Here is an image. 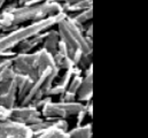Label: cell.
<instances>
[{
    "label": "cell",
    "instance_id": "3",
    "mask_svg": "<svg viewBox=\"0 0 148 138\" xmlns=\"http://www.w3.org/2000/svg\"><path fill=\"white\" fill-rule=\"evenodd\" d=\"M3 12L9 13L13 17L14 26H17L27 21H31V22L41 21L46 17L62 13L63 8H62V3L60 2L46 1L44 3L35 6H17V3H13L6 7Z\"/></svg>",
    "mask_w": 148,
    "mask_h": 138
},
{
    "label": "cell",
    "instance_id": "18",
    "mask_svg": "<svg viewBox=\"0 0 148 138\" xmlns=\"http://www.w3.org/2000/svg\"><path fill=\"white\" fill-rule=\"evenodd\" d=\"M13 65V58H2L0 60V74L8 67H12Z\"/></svg>",
    "mask_w": 148,
    "mask_h": 138
},
{
    "label": "cell",
    "instance_id": "5",
    "mask_svg": "<svg viewBox=\"0 0 148 138\" xmlns=\"http://www.w3.org/2000/svg\"><path fill=\"white\" fill-rule=\"evenodd\" d=\"M15 74L13 67L6 68L0 74V105L8 109H12L18 104Z\"/></svg>",
    "mask_w": 148,
    "mask_h": 138
},
{
    "label": "cell",
    "instance_id": "1",
    "mask_svg": "<svg viewBox=\"0 0 148 138\" xmlns=\"http://www.w3.org/2000/svg\"><path fill=\"white\" fill-rule=\"evenodd\" d=\"M56 26L60 41L64 44L69 58L78 67L83 55L92 54V39L85 37L83 26L76 24L68 14Z\"/></svg>",
    "mask_w": 148,
    "mask_h": 138
},
{
    "label": "cell",
    "instance_id": "12",
    "mask_svg": "<svg viewBox=\"0 0 148 138\" xmlns=\"http://www.w3.org/2000/svg\"><path fill=\"white\" fill-rule=\"evenodd\" d=\"M15 84H16V89H17V101L21 103L25 98V96L29 93V91L34 84V81L25 75L16 72L15 74Z\"/></svg>",
    "mask_w": 148,
    "mask_h": 138
},
{
    "label": "cell",
    "instance_id": "2",
    "mask_svg": "<svg viewBox=\"0 0 148 138\" xmlns=\"http://www.w3.org/2000/svg\"><path fill=\"white\" fill-rule=\"evenodd\" d=\"M67 14L66 13H59L56 15L46 17L41 21L37 22H31L28 26L21 27V28H15L7 34H3L0 37V55L3 54L5 52L12 51V48L16 47L21 43L30 39L34 36L41 34L51 29L52 27L56 26L59 21H61Z\"/></svg>",
    "mask_w": 148,
    "mask_h": 138
},
{
    "label": "cell",
    "instance_id": "11",
    "mask_svg": "<svg viewBox=\"0 0 148 138\" xmlns=\"http://www.w3.org/2000/svg\"><path fill=\"white\" fill-rule=\"evenodd\" d=\"M68 122L66 120H55V122L34 138H68Z\"/></svg>",
    "mask_w": 148,
    "mask_h": 138
},
{
    "label": "cell",
    "instance_id": "21",
    "mask_svg": "<svg viewBox=\"0 0 148 138\" xmlns=\"http://www.w3.org/2000/svg\"><path fill=\"white\" fill-rule=\"evenodd\" d=\"M6 1H7V0H0V10H1L2 8H3V6H5Z\"/></svg>",
    "mask_w": 148,
    "mask_h": 138
},
{
    "label": "cell",
    "instance_id": "22",
    "mask_svg": "<svg viewBox=\"0 0 148 138\" xmlns=\"http://www.w3.org/2000/svg\"><path fill=\"white\" fill-rule=\"evenodd\" d=\"M2 34H0V37H1V36H2Z\"/></svg>",
    "mask_w": 148,
    "mask_h": 138
},
{
    "label": "cell",
    "instance_id": "17",
    "mask_svg": "<svg viewBox=\"0 0 148 138\" xmlns=\"http://www.w3.org/2000/svg\"><path fill=\"white\" fill-rule=\"evenodd\" d=\"M82 81H83L82 75L74 76L71 82H70V84H69V86H68V89H67V92H69L71 95H77V91H78V89H79V86L82 84Z\"/></svg>",
    "mask_w": 148,
    "mask_h": 138
},
{
    "label": "cell",
    "instance_id": "8",
    "mask_svg": "<svg viewBox=\"0 0 148 138\" xmlns=\"http://www.w3.org/2000/svg\"><path fill=\"white\" fill-rule=\"evenodd\" d=\"M0 138H34V134L28 126L9 119L0 121Z\"/></svg>",
    "mask_w": 148,
    "mask_h": 138
},
{
    "label": "cell",
    "instance_id": "20",
    "mask_svg": "<svg viewBox=\"0 0 148 138\" xmlns=\"http://www.w3.org/2000/svg\"><path fill=\"white\" fill-rule=\"evenodd\" d=\"M77 1H79V0H61V3H63V5H71V3L77 2Z\"/></svg>",
    "mask_w": 148,
    "mask_h": 138
},
{
    "label": "cell",
    "instance_id": "14",
    "mask_svg": "<svg viewBox=\"0 0 148 138\" xmlns=\"http://www.w3.org/2000/svg\"><path fill=\"white\" fill-rule=\"evenodd\" d=\"M68 138H92L93 136V129L91 123L82 124L78 127H75L71 130H68Z\"/></svg>",
    "mask_w": 148,
    "mask_h": 138
},
{
    "label": "cell",
    "instance_id": "19",
    "mask_svg": "<svg viewBox=\"0 0 148 138\" xmlns=\"http://www.w3.org/2000/svg\"><path fill=\"white\" fill-rule=\"evenodd\" d=\"M9 119H10V109L0 105V121H5Z\"/></svg>",
    "mask_w": 148,
    "mask_h": 138
},
{
    "label": "cell",
    "instance_id": "10",
    "mask_svg": "<svg viewBox=\"0 0 148 138\" xmlns=\"http://www.w3.org/2000/svg\"><path fill=\"white\" fill-rule=\"evenodd\" d=\"M76 75H82V69L79 68V67L75 66L73 68L67 69L64 71V74L62 75V77L60 78V81L56 84H53V86L51 88V90L47 92L46 96L47 97H53V96H61V95H63L67 91V89H68L73 77L76 76Z\"/></svg>",
    "mask_w": 148,
    "mask_h": 138
},
{
    "label": "cell",
    "instance_id": "6",
    "mask_svg": "<svg viewBox=\"0 0 148 138\" xmlns=\"http://www.w3.org/2000/svg\"><path fill=\"white\" fill-rule=\"evenodd\" d=\"M44 117L40 114V110L34 105H16L10 109V120L20 122L25 126H32L41 121Z\"/></svg>",
    "mask_w": 148,
    "mask_h": 138
},
{
    "label": "cell",
    "instance_id": "15",
    "mask_svg": "<svg viewBox=\"0 0 148 138\" xmlns=\"http://www.w3.org/2000/svg\"><path fill=\"white\" fill-rule=\"evenodd\" d=\"M92 1L93 0H79L75 3L71 5H63L62 3V8H63V13L69 14V13H75V12H82L88 8H92Z\"/></svg>",
    "mask_w": 148,
    "mask_h": 138
},
{
    "label": "cell",
    "instance_id": "16",
    "mask_svg": "<svg viewBox=\"0 0 148 138\" xmlns=\"http://www.w3.org/2000/svg\"><path fill=\"white\" fill-rule=\"evenodd\" d=\"M93 9L92 8H88V9H85V10H82V12H79L78 14H76L74 16H70L71 17V20L74 21L76 24H78V26H83L84 23H86V22H88L90 20H92V17H93Z\"/></svg>",
    "mask_w": 148,
    "mask_h": 138
},
{
    "label": "cell",
    "instance_id": "7",
    "mask_svg": "<svg viewBox=\"0 0 148 138\" xmlns=\"http://www.w3.org/2000/svg\"><path fill=\"white\" fill-rule=\"evenodd\" d=\"M12 67L15 72L25 75L29 78H31L34 82L39 76L34 53H16L13 57Z\"/></svg>",
    "mask_w": 148,
    "mask_h": 138
},
{
    "label": "cell",
    "instance_id": "13",
    "mask_svg": "<svg viewBox=\"0 0 148 138\" xmlns=\"http://www.w3.org/2000/svg\"><path fill=\"white\" fill-rule=\"evenodd\" d=\"M59 43H60V37H59L58 31H55V30L46 31V36H45L44 41H42V47L47 52H49L53 55L58 51Z\"/></svg>",
    "mask_w": 148,
    "mask_h": 138
},
{
    "label": "cell",
    "instance_id": "4",
    "mask_svg": "<svg viewBox=\"0 0 148 138\" xmlns=\"http://www.w3.org/2000/svg\"><path fill=\"white\" fill-rule=\"evenodd\" d=\"M85 109V105L78 101H49L40 108V114L46 120H66L69 116H76L79 112Z\"/></svg>",
    "mask_w": 148,
    "mask_h": 138
},
{
    "label": "cell",
    "instance_id": "9",
    "mask_svg": "<svg viewBox=\"0 0 148 138\" xmlns=\"http://www.w3.org/2000/svg\"><path fill=\"white\" fill-rule=\"evenodd\" d=\"M93 97V70H92V65L86 68L85 76L83 77L82 84L77 91L76 95V101L78 103H90Z\"/></svg>",
    "mask_w": 148,
    "mask_h": 138
}]
</instances>
